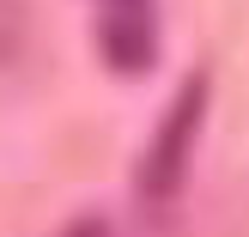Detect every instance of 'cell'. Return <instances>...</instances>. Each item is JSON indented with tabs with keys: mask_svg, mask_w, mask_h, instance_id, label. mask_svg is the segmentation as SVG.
I'll return each mask as SVG.
<instances>
[{
	"mask_svg": "<svg viewBox=\"0 0 249 237\" xmlns=\"http://www.w3.org/2000/svg\"><path fill=\"white\" fill-rule=\"evenodd\" d=\"M97 43H104V61L116 73H146L158 55L152 49V6H109Z\"/></svg>",
	"mask_w": 249,
	"mask_h": 237,
	"instance_id": "obj_2",
	"label": "cell"
},
{
	"mask_svg": "<svg viewBox=\"0 0 249 237\" xmlns=\"http://www.w3.org/2000/svg\"><path fill=\"white\" fill-rule=\"evenodd\" d=\"M61 237H109V225H104V219H79V225H67Z\"/></svg>",
	"mask_w": 249,
	"mask_h": 237,
	"instance_id": "obj_3",
	"label": "cell"
},
{
	"mask_svg": "<svg viewBox=\"0 0 249 237\" xmlns=\"http://www.w3.org/2000/svg\"><path fill=\"white\" fill-rule=\"evenodd\" d=\"M201 122H207V79L195 73V79L177 91L170 116L158 122L152 152H146V164H140V195H146V201H170V195H177L182 182H189L195 140H201Z\"/></svg>",
	"mask_w": 249,
	"mask_h": 237,
	"instance_id": "obj_1",
	"label": "cell"
},
{
	"mask_svg": "<svg viewBox=\"0 0 249 237\" xmlns=\"http://www.w3.org/2000/svg\"><path fill=\"white\" fill-rule=\"evenodd\" d=\"M104 6H152V0H104Z\"/></svg>",
	"mask_w": 249,
	"mask_h": 237,
	"instance_id": "obj_4",
	"label": "cell"
}]
</instances>
